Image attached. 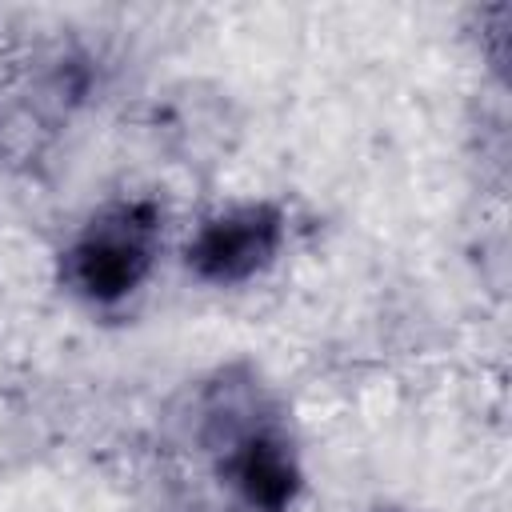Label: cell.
<instances>
[{"label": "cell", "instance_id": "3957f363", "mask_svg": "<svg viewBox=\"0 0 512 512\" xmlns=\"http://www.w3.org/2000/svg\"><path fill=\"white\" fill-rule=\"evenodd\" d=\"M288 236V220L272 200H240L208 216L188 248L184 260L204 284H244L276 264Z\"/></svg>", "mask_w": 512, "mask_h": 512}, {"label": "cell", "instance_id": "6da1fadb", "mask_svg": "<svg viewBox=\"0 0 512 512\" xmlns=\"http://www.w3.org/2000/svg\"><path fill=\"white\" fill-rule=\"evenodd\" d=\"M160 256V208L152 200H112L88 216L60 256V276L84 304L128 300Z\"/></svg>", "mask_w": 512, "mask_h": 512}, {"label": "cell", "instance_id": "7a4b0ae2", "mask_svg": "<svg viewBox=\"0 0 512 512\" xmlns=\"http://www.w3.org/2000/svg\"><path fill=\"white\" fill-rule=\"evenodd\" d=\"M212 448L220 452V476L232 484L248 512H288L304 488V472L288 436L256 416H208Z\"/></svg>", "mask_w": 512, "mask_h": 512}]
</instances>
